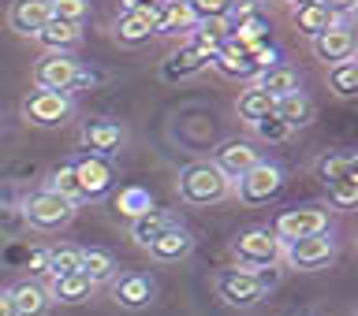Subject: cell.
Listing matches in <instances>:
<instances>
[{"mask_svg": "<svg viewBox=\"0 0 358 316\" xmlns=\"http://www.w3.org/2000/svg\"><path fill=\"white\" fill-rule=\"evenodd\" d=\"M97 82V75H90L75 56L67 52H45L38 63H34V86L38 89H56V93H71L78 86Z\"/></svg>", "mask_w": 358, "mask_h": 316, "instance_id": "obj_1", "label": "cell"}, {"mask_svg": "<svg viewBox=\"0 0 358 316\" xmlns=\"http://www.w3.org/2000/svg\"><path fill=\"white\" fill-rule=\"evenodd\" d=\"M228 190L231 183L213 167V160H198L179 172V197L187 205H217V201L228 197Z\"/></svg>", "mask_w": 358, "mask_h": 316, "instance_id": "obj_2", "label": "cell"}, {"mask_svg": "<svg viewBox=\"0 0 358 316\" xmlns=\"http://www.w3.org/2000/svg\"><path fill=\"white\" fill-rule=\"evenodd\" d=\"M231 253L246 272H257V268H273L280 257H284V242L276 239L273 227H246L239 239L231 242Z\"/></svg>", "mask_w": 358, "mask_h": 316, "instance_id": "obj_3", "label": "cell"}, {"mask_svg": "<svg viewBox=\"0 0 358 316\" xmlns=\"http://www.w3.org/2000/svg\"><path fill=\"white\" fill-rule=\"evenodd\" d=\"M22 216H27V223L38 231H60L75 216V201L52 194V190H38V194H30L22 201Z\"/></svg>", "mask_w": 358, "mask_h": 316, "instance_id": "obj_4", "label": "cell"}, {"mask_svg": "<svg viewBox=\"0 0 358 316\" xmlns=\"http://www.w3.org/2000/svg\"><path fill=\"white\" fill-rule=\"evenodd\" d=\"M217 298L228 309H254L265 301V290L257 276L246 268H224V272H217Z\"/></svg>", "mask_w": 358, "mask_h": 316, "instance_id": "obj_5", "label": "cell"}, {"mask_svg": "<svg viewBox=\"0 0 358 316\" xmlns=\"http://www.w3.org/2000/svg\"><path fill=\"white\" fill-rule=\"evenodd\" d=\"M336 257V242L332 234H310V239H295L284 246V261L299 272H317V268H329Z\"/></svg>", "mask_w": 358, "mask_h": 316, "instance_id": "obj_6", "label": "cell"}, {"mask_svg": "<svg viewBox=\"0 0 358 316\" xmlns=\"http://www.w3.org/2000/svg\"><path fill=\"white\" fill-rule=\"evenodd\" d=\"M235 183H239V201L243 205H268V201L284 190V172H280L276 164L257 160L250 172H246L243 179H235Z\"/></svg>", "mask_w": 358, "mask_h": 316, "instance_id": "obj_7", "label": "cell"}, {"mask_svg": "<svg viewBox=\"0 0 358 316\" xmlns=\"http://www.w3.org/2000/svg\"><path fill=\"white\" fill-rule=\"evenodd\" d=\"M280 242H295V239H310V234H324L329 231V212L321 205H306V209H287L280 212L273 223Z\"/></svg>", "mask_w": 358, "mask_h": 316, "instance_id": "obj_8", "label": "cell"}, {"mask_svg": "<svg viewBox=\"0 0 358 316\" xmlns=\"http://www.w3.org/2000/svg\"><path fill=\"white\" fill-rule=\"evenodd\" d=\"M71 97L67 93H56V89H38L22 100V116H27L34 127H60V123L71 119Z\"/></svg>", "mask_w": 358, "mask_h": 316, "instance_id": "obj_9", "label": "cell"}, {"mask_svg": "<svg viewBox=\"0 0 358 316\" xmlns=\"http://www.w3.org/2000/svg\"><path fill=\"white\" fill-rule=\"evenodd\" d=\"M75 179H78V201H101L116 186V167L86 153L83 160H75Z\"/></svg>", "mask_w": 358, "mask_h": 316, "instance_id": "obj_10", "label": "cell"}, {"mask_svg": "<svg viewBox=\"0 0 358 316\" xmlns=\"http://www.w3.org/2000/svg\"><path fill=\"white\" fill-rule=\"evenodd\" d=\"M257 160H262V156H257L254 142H246V138H228L217 153H213V167H217L228 183H231V179H243Z\"/></svg>", "mask_w": 358, "mask_h": 316, "instance_id": "obj_11", "label": "cell"}, {"mask_svg": "<svg viewBox=\"0 0 358 316\" xmlns=\"http://www.w3.org/2000/svg\"><path fill=\"white\" fill-rule=\"evenodd\" d=\"M112 301L120 309H145L157 294V283L145 272H123V276H112Z\"/></svg>", "mask_w": 358, "mask_h": 316, "instance_id": "obj_12", "label": "cell"}, {"mask_svg": "<svg viewBox=\"0 0 358 316\" xmlns=\"http://www.w3.org/2000/svg\"><path fill=\"white\" fill-rule=\"evenodd\" d=\"M123 138H127V134H123V127H120V123H112V119H90L83 127V145L90 149V156H101V160L116 156Z\"/></svg>", "mask_w": 358, "mask_h": 316, "instance_id": "obj_13", "label": "cell"}, {"mask_svg": "<svg viewBox=\"0 0 358 316\" xmlns=\"http://www.w3.org/2000/svg\"><path fill=\"white\" fill-rule=\"evenodd\" d=\"M49 19H52L49 0H11V8H8V27L19 38H34Z\"/></svg>", "mask_w": 358, "mask_h": 316, "instance_id": "obj_14", "label": "cell"}, {"mask_svg": "<svg viewBox=\"0 0 358 316\" xmlns=\"http://www.w3.org/2000/svg\"><path fill=\"white\" fill-rule=\"evenodd\" d=\"M313 56L324 63H340V60H355V33L347 22H336L332 30H324L321 38H313Z\"/></svg>", "mask_w": 358, "mask_h": 316, "instance_id": "obj_15", "label": "cell"}, {"mask_svg": "<svg viewBox=\"0 0 358 316\" xmlns=\"http://www.w3.org/2000/svg\"><path fill=\"white\" fill-rule=\"evenodd\" d=\"M153 27H157V8L153 11H120L116 19V41L127 45V49H138L153 38Z\"/></svg>", "mask_w": 358, "mask_h": 316, "instance_id": "obj_16", "label": "cell"}, {"mask_svg": "<svg viewBox=\"0 0 358 316\" xmlns=\"http://www.w3.org/2000/svg\"><path fill=\"white\" fill-rule=\"evenodd\" d=\"M145 250H150V257L153 261H161V264H176V261H183V257L194 250V239H190V231L187 227H179V220L172 223V227H168L161 239H153L150 246H145Z\"/></svg>", "mask_w": 358, "mask_h": 316, "instance_id": "obj_17", "label": "cell"}, {"mask_svg": "<svg viewBox=\"0 0 358 316\" xmlns=\"http://www.w3.org/2000/svg\"><path fill=\"white\" fill-rule=\"evenodd\" d=\"M11 306H15V316H45L52 298L38 279H22V283L11 287Z\"/></svg>", "mask_w": 358, "mask_h": 316, "instance_id": "obj_18", "label": "cell"}, {"mask_svg": "<svg viewBox=\"0 0 358 316\" xmlns=\"http://www.w3.org/2000/svg\"><path fill=\"white\" fill-rule=\"evenodd\" d=\"M34 41H38L45 52H71L75 45L83 41V27H71V22L49 19L38 33H34Z\"/></svg>", "mask_w": 358, "mask_h": 316, "instance_id": "obj_19", "label": "cell"}, {"mask_svg": "<svg viewBox=\"0 0 358 316\" xmlns=\"http://www.w3.org/2000/svg\"><path fill=\"white\" fill-rule=\"evenodd\" d=\"M206 67H209V56H206V52H198L194 45H183L179 52H172V56L164 60L161 75L168 78V82H183V78L198 75V71H206Z\"/></svg>", "mask_w": 358, "mask_h": 316, "instance_id": "obj_20", "label": "cell"}, {"mask_svg": "<svg viewBox=\"0 0 358 316\" xmlns=\"http://www.w3.org/2000/svg\"><path fill=\"white\" fill-rule=\"evenodd\" d=\"M209 67H217L224 78H257L254 56H250V52H243V49H235V45H228V41L220 45V52L209 60Z\"/></svg>", "mask_w": 358, "mask_h": 316, "instance_id": "obj_21", "label": "cell"}, {"mask_svg": "<svg viewBox=\"0 0 358 316\" xmlns=\"http://www.w3.org/2000/svg\"><path fill=\"white\" fill-rule=\"evenodd\" d=\"M273 116H276V119H284V127H287V130L306 127V123L313 119V100L302 93V89H295V93H287V97L273 100Z\"/></svg>", "mask_w": 358, "mask_h": 316, "instance_id": "obj_22", "label": "cell"}, {"mask_svg": "<svg viewBox=\"0 0 358 316\" xmlns=\"http://www.w3.org/2000/svg\"><path fill=\"white\" fill-rule=\"evenodd\" d=\"M257 89H265L273 100H280V97H287V93H295V89H302V78H299V71L295 67H287V63H276V67H268V71H262L257 75V82H254Z\"/></svg>", "mask_w": 358, "mask_h": 316, "instance_id": "obj_23", "label": "cell"}, {"mask_svg": "<svg viewBox=\"0 0 358 316\" xmlns=\"http://www.w3.org/2000/svg\"><path fill=\"white\" fill-rule=\"evenodd\" d=\"M172 223H176L172 212H164V209H150L145 216L131 220V239L145 250V246H150L153 239H161V234H164L168 227H172Z\"/></svg>", "mask_w": 358, "mask_h": 316, "instance_id": "obj_24", "label": "cell"}, {"mask_svg": "<svg viewBox=\"0 0 358 316\" xmlns=\"http://www.w3.org/2000/svg\"><path fill=\"white\" fill-rule=\"evenodd\" d=\"M313 172H317V179L324 186H332L347 175H358V156L355 153H324V156H317Z\"/></svg>", "mask_w": 358, "mask_h": 316, "instance_id": "obj_25", "label": "cell"}, {"mask_svg": "<svg viewBox=\"0 0 358 316\" xmlns=\"http://www.w3.org/2000/svg\"><path fill=\"white\" fill-rule=\"evenodd\" d=\"M90 294H94V283H90L83 272L60 276V279H52V287H49V298L60 301V306H78V301H86Z\"/></svg>", "mask_w": 358, "mask_h": 316, "instance_id": "obj_26", "label": "cell"}, {"mask_svg": "<svg viewBox=\"0 0 358 316\" xmlns=\"http://www.w3.org/2000/svg\"><path fill=\"white\" fill-rule=\"evenodd\" d=\"M194 27H198V19L190 11V4H161L157 8L153 33H190Z\"/></svg>", "mask_w": 358, "mask_h": 316, "instance_id": "obj_27", "label": "cell"}, {"mask_svg": "<svg viewBox=\"0 0 358 316\" xmlns=\"http://www.w3.org/2000/svg\"><path fill=\"white\" fill-rule=\"evenodd\" d=\"M295 27H299V33H306V38L313 41V38H321L324 30H332V27H336V19H332V11L317 0V4L295 8Z\"/></svg>", "mask_w": 358, "mask_h": 316, "instance_id": "obj_28", "label": "cell"}, {"mask_svg": "<svg viewBox=\"0 0 358 316\" xmlns=\"http://www.w3.org/2000/svg\"><path fill=\"white\" fill-rule=\"evenodd\" d=\"M116 257H112L108 250H83V261H78V272H83L90 283H108L112 276H116Z\"/></svg>", "mask_w": 358, "mask_h": 316, "instance_id": "obj_29", "label": "cell"}, {"mask_svg": "<svg viewBox=\"0 0 358 316\" xmlns=\"http://www.w3.org/2000/svg\"><path fill=\"white\" fill-rule=\"evenodd\" d=\"M235 112H239V119H246L254 127L257 119L273 116V97H268L265 89L250 86V89H243V93H239V100H235Z\"/></svg>", "mask_w": 358, "mask_h": 316, "instance_id": "obj_30", "label": "cell"}, {"mask_svg": "<svg viewBox=\"0 0 358 316\" xmlns=\"http://www.w3.org/2000/svg\"><path fill=\"white\" fill-rule=\"evenodd\" d=\"M150 209H153V194L145 186H123L116 194V212H120V216H127V220H138Z\"/></svg>", "mask_w": 358, "mask_h": 316, "instance_id": "obj_31", "label": "cell"}, {"mask_svg": "<svg viewBox=\"0 0 358 316\" xmlns=\"http://www.w3.org/2000/svg\"><path fill=\"white\" fill-rule=\"evenodd\" d=\"M78 261H83V250H75V246H52L49 257H45V276L49 279L71 276V272H78Z\"/></svg>", "mask_w": 358, "mask_h": 316, "instance_id": "obj_32", "label": "cell"}, {"mask_svg": "<svg viewBox=\"0 0 358 316\" xmlns=\"http://www.w3.org/2000/svg\"><path fill=\"white\" fill-rule=\"evenodd\" d=\"M329 82L336 97H355L358 93V60H340L329 67Z\"/></svg>", "mask_w": 358, "mask_h": 316, "instance_id": "obj_33", "label": "cell"}, {"mask_svg": "<svg viewBox=\"0 0 358 316\" xmlns=\"http://www.w3.org/2000/svg\"><path fill=\"white\" fill-rule=\"evenodd\" d=\"M45 190H52V194H60L67 201H78V179H75V164H60V167H52V175H49V186Z\"/></svg>", "mask_w": 358, "mask_h": 316, "instance_id": "obj_34", "label": "cell"}, {"mask_svg": "<svg viewBox=\"0 0 358 316\" xmlns=\"http://www.w3.org/2000/svg\"><path fill=\"white\" fill-rule=\"evenodd\" d=\"M329 201H332V209L351 212L358 205V175H347V179H340V183H332L329 186Z\"/></svg>", "mask_w": 358, "mask_h": 316, "instance_id": "obj_35", "label": "cell"}, {"mask_svg": "<svg viewBox=\"0 0 358 316\" xmlns=\"http://www.w3.org/2000/svg\"><path fill=\"white\" fill-rule=\"evenodd\" d=\"M52 8V19L56 22H71V27H83L86 11H90V0H49Z\"/></svg>", "mask_w": 358, "mask_h": 316, "instance_id": "obj_36", "label": "cell"}, {"mask_svg": "<svg viewBox=\"0 0 358 316\" xmlns=\"http://www.w3.org/2000/svg\"><path fill=\"white\" fill-rule=\"evenodd\" d=\"M190 11H194V19H228L231 15V8H235V0H187Z\"/></svg>", "mask_w": 358, "mask_h": 316, "instance_id": "obj_37", "label": "cell"}, {"mask_svg": "<svg viewBox=\"0 0 358 316\" xmlns=\"http://www.w3.org/2000/svg\"><path fill=\"white\" fill-rule=\"evenodd\" d=\"M254 134H257L262 142H284L291 130L284 127V119H276V116H265V119H257V123H254Z\"/></svg>", "mask_w": 358, "mask_h": 316, "instance_id": "obj_38", "label": "cell"}, {"mask_svg": "<svg viewBox=\"0 0 358 316\" xmlns=\"http://www.w3.org/2000/svg\"><path fill=\"white\" fill-rule=\"evenodd\" d=\"M321 4L332 11V19H336V22H340V19H347V15H351V11L358 8V0H321Z\"/></svg>", "mask_w": 358, "mask_h": 316, "instance_id": "obj_39", "label": "cell"}, {"mask_svg": "<svg viewBox=\"0 0 358 316\" xmlns=\"http://www.w3.org/2000/svg\"><path fill=\"white\" fill-rule=\"evenodd\" d=\"M45 257H49V250H30V272L34 276H45Z\"/></svg>", "mask_w": 358, "mask_h": 316, "instance_id": "obj_40", "label": "cell"}, {"mask_svg": "<svg viewBox=\"0 0 358 316\" xmlns=\"http://www.w3.org/2000/svg\"><path fill=\"white\" fill-rule=\"evenodd\" d=\"M161 8V0H123V11H153Z\"/></svg>", "mask_w": 358, "mask_h": 316, "instance_id": "obj_41", "label": "cell"}, {"mask_svg": "<svg viewBox=\"0 0 358 316\" xmlns=\"http://www.w3.org/2000/svg\"><path fill=\"white\" fill-rule=\"evenodd\" d=\"M0 316H15V306H11V290H0Z\"/></svg>", "mask_w": 358, "mask_h": 316, "instance_id": "obj_42", "label": "cell"}, {"mask_svg": "<svg viewBox=\"0 0 358 316\" xmlns=\"http://www.w3.org/2000/svg\"><path fill=\"white\" fill-rule=\"evenodd\" d=\"M287 4H295V8H306V4H317V0H287Z\"/></svg>", "mask_w": 358, "mask_h": 316, "instance_id": "obj_43", "label": "cell"}, {"mask_svg": "<svg viewBox=\"0 0 358 316\" xmlns=\"http://www.w3.org/2000/svg\"><path fill=\"white\" fill-rule=\"evenodd\" d=\"M235 4H254V8H262V0H235Z\"/></svg>", "mask_w": 358, "mask_h": 316, "instance_id": "obj_44", "label": "cell"}, {"mask_svg": "<svg viewBox=\"0 0 358 316\" xmlns=\"http://www.w3.org/2000/svg\"><path fill=\"white\" fill-rule=\"evenodd\" d=\"M161 4H187V0H161Z\"/></svg>", "mask_w": 358, "mask_h": 316, "instance_id": "obj_45", "label": "cell"}]
</instances>
